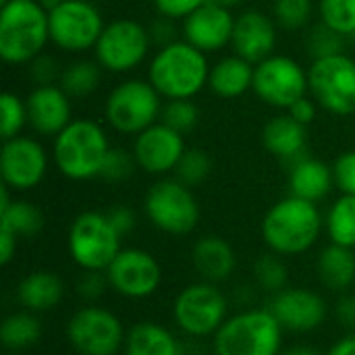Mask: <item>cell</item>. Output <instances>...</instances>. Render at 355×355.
Segmentation results:
<instances>
[{"label": "cell", "mask_w": 355, "mask_h": 355, "mask_svg": "<svg viewBox=\"0 0 355 355\" xmlns=\"http://www.w3.org/2000/svg\"><path fill=\"white\" fill-rule=\"evenodd\" d=\"M208 54L185 40L158 48L148 67V81L166 100H193L208 87Z\"/></svg>", "instance_id": "6da1fadb"}, {"label": "cell", "mask_w": 355, "mask_h": 355, "mask_svg": "<svg viewBox=\"0 0 355 355\" xmlns=\"http://www.w3.org/2000/svg\"><path fill=\"white\" fill-rule=\"evenodd\" d=\"M324 218L314 202L287 196L279 200L262 218V239L279 256L306 254L318 241Z\"/></svg>", "instance_id": "7a4b0ae2"}, {"label": "cell", "mask_w": 355, "mask_h": 355, "mask_svg": "<svg viewBox=\"0 0 355 355\" xmlns=\"http://www.w3.org/2000/svg\"><path fill=\"white\" fill-rule=\"evenodd\" d=\"M108 152L106 129L92 119H73L52 141V162L71 181L100 177Z\"/></svg>", "instance_id": "3957f363"}, {"label": "cell", "mask_w": 355, "mask_h": 355, "mask_svg": "<svg viewBox=\"0 0 355 355\" xmlns=\"http://www.w3.org/2000/svg\"><path fill=\"white\" fill-rule=\"evenodd\" d=\"M50 42L48 10L37 0H10L0 6V58L29 64Z\"/></svg>", "instance_id": "277c9868"}, {"label": "cell", "mask_w": 355, "mask_h": 355, "mask_svg": "<svg viewBox=\"0 0 355 355\" xmlns=\"http://www.w3.org/2000/svg\"><path fill=\"white\" fill-rule=\"evenodd\" d=\"M285 329L268 308L243 310L225 320L212 337L216 355H279Z\"/></svg>", "instance_id": "5b68a950"}, {"label": "cell", "mask_w": 355, "mask_h": 355, "mask_svg": "<svg viewBox=\"0 0 355 355\" xmlns=\"http://www.w3.org/2000/svg\"><path fill=\"white\" fill-rule=\"evenodd\" d=\"M162 106V96L148 79H125L106 96L104 119L121 135H139L160 121Z\"/></svg>", "instance_id": "8992f818"}, {"label": "cell", "mask_w": 355, "mask_h": 355, "mask_svg": "<svg viewBox=\"0 0 355 355\" xmlns=\"http://www.w3.org/2000/svg\"><path fill=\"white\" fill-rule=\"evenodd\" d=\"M121 239L123 237L112 227L106 212L87 210L77 214L71 223L67 245L73 262L81 270L106 272V268L123 250Z\"/></svg>", "instance_id": "52a82bcc"}, {"label": "cell", "mask_w": 355, "mask_h": 355, "mask_svg": "<svg viewBox=\"0 0 355 355\" xmlns=\"http://www.w3.org/2000/svg\"><path fill=\"white\" fill-rule=\"evenodd\" d=\"M144 212L148 220L166 235L191 233L202 216L200 204L185 183L179 179L156 181L144 198Z\"/></svg>", "instance_id": "ba28073f"}, {"label": "cell", "mask_w": 355, "mask_h": 355, "mask_svg": "<svg viewBox=\"0 0 355 355\" xmlns=\"http://www.w3.org/2000/svg\"><path fill=\"white\" fill-rule=\"evenodd\" d=\"M308 94L316 104L335 114L349 116L355 112V60L347 54H333L312 60L308 69Z\"/></svg>", "instance_id": "9c48e42d"}, {"label": "cell", "mask_w": 355, "mask_h": 355, "mask_svg": "<svg viewBox=\"0 0 355 355\" xmlns=\"http://www.w3.org/2000/svg\"><path fill=\"white\" fill-rule=\"evenodd\" d=\"M227 297L214 283L200 281L181 289L173 302V320L189 337H214L225 324Z\"/></svg>", "instance_id": "30bf717a"}, {"label": "cell", "mask_w": 355, "mask_h": 355, "mask_svg": "<svg viewBox=\"0 0 355 355\" xmlns=\"http://www.w3.org/2000/svg\"><path fill=\"white\" fill-rule=\"evenodd\" d=\"M150 48L152 37L148 27L133 19H116L106 23L94 48V56L104 71L125 75L148 58Z\"/></svg>", "instance_id": "8fae6325"}, {"label": "cell", "mask_w": 355, "mask_h": 355, "mask_svg": "<svg viewBox=\"0 0 355 355\" xmlns=\"http://www.w3.org/2000/svg\"><path fill=\"white\" fill-rule=\"evenodd\" d=\"M50 19V42L69 54H83L94 50L106 23L102 12L89 0H62Z\"/></svg>", "instance_id": "7c38bea8"}, {"label": "cell", "mask_w": 355, "mask_h": 355, "mask_svg": "<svg viewBox=\"0 0 355 355\" xmlns=\"http://www.w3.org/2000/svg\"><path fill=\"white\" fill-rule=\"evenodd\" d=\"M125 335L121 318L94 304L79 308L67 324L69 343L79 355H116L125 345Z\"/></svg>", "instance_id": "4fadbf2b"}, {"label": "cell", "mask_w": 355, "mask_h": 355, "mask_svg": "<svg viewBox=\"0 0 355 355\" xmlns=\"http://www.w3.org/2000/svg\"><path fill=\"white\" fill-rule=\"evenodd\" d=\"M252 92L264 104L287 110L293 102L308 96V71L291 56L272 54L254 64Z\"/></svg>", "instance_id": "5bb4252c"}, {"label": "cell", "mask_w": 355, "mask_h": 355, "mask_svg": "<svg viewBox=\"0 0 355 355\" xmlns=\"http://www.w3.org/2000/svg\"><path fill=\"white\" fill-rule=\"evenodd\" d=\"M48 173L46 148L29 135L4 139L0 150V179L10 191L35 189Z\"/></svg>", "instance_id": "9a60e30c"}, {"label": "cell", "mask_w": 355, "mask_h": 355, "mask_svg": "<svg viewBox=\"0 0 355 355\" xmlns=\"http://www.w3.org/2000/svg\"><path fill=\"white\" fill-rule=\"evenodd\" d=\"M108 285L114 293L127 300H146L154 295L162 283V268L158 260L139 248L121 250L106 268Z\"/></svg>", "instance_id": "2e32d148"}, {"label": "cell", "mask_w": 355, "mask_h": 355, "mask_svg": "<svg viewBox=\"0 0 355 355\" xmlns=\"http://www.w3.org/2000/svg\"><path fill=\"white\" fill-rule=\"evenodd\" d=\"M185 150L187 148L183 135L158 121L156 125L135 135L131 152L135 156L137 168H141L148 175L162 177L175 173Z\"/></svg>", "instance_id": "e0dca14e"}, {"label": "cell", "mask_w": 355, "mask_h": 355, "mask_svg": "<svg viewBox=\"0 0 355 355\" xmlns=\"http://www.w3.org/2000/svg\"><path fill=\"white\" fill-rule=\"evenodd\" d=\"M268 310L275 314L281 327L291 333H312L327 320L324 300L306 287H285L283 291L275 293Z\"/></svg>", "instance_id": "ac0fdd59"}, {"label": "cell", "mask_w": 355, "mask_h": 355, "mask_svg": "<svg viewBox=\"0 0 355 355\" xmlns=\"http://www.w3.org/2000/svg\"><path fill=\"white\" fill-rule=\"evenodd\" d=\"M235 29V17L231 8L204 2L196 12H191L187 19H183V40L202 50L204 54L218 52L227 46H231Z\"/></svg>", "instance_id": "d6986e66"}, {"label": "cell", "mask_w": 355, "mask_h": 355, "mask_svg": "<svg viewBox=\"0 0 355 355\" xmlns=\"http://www.w3.org/2000/svg\"><path fill=\"white\" fill-rule=\"evenodd\" d=\"M27 127L40 137H56L71 121V96L58 85H33L25 98Z\"/></svg>", "instance_id": "ffe728a7"}, {"label": "cell", "mask_w": 355, "mask_h": 355, "mask_svg": "<svg viewBox=\"0 0 355 355\" xmlns=\"http://www.w3.org/2000/svg\"><path fill=\"white\" fill-rule=\"evenodd\" d=\"M231 48L252 64L262 62L275 54L277 48V21L262 10H245L235 17Z\"/></svg>", "instance_id": "44dd1931"}, {"label": "cell", "mask_w": 355, "mask_h": 355, "mask_svg": "<svg viewBox=\"0 0 355 355\" xmlns=\"http://www.w3.org/2000/svg\"><path fill=\"white\" fill-rule=\"evenodd\" d=\"M191 262L196 272L208 281V283H223L227 281L235 266H237V256L233 245L218 237V235H206L200 237L191 250Z\"/></svg>", "instance_id": "7402d4cb"}, {"label": "cell", "mask_w": 355, "mask_h": 355, "mask_svg": "<svg viewBox=\"0 0 355 355\" xmlns=\"http://www.w3.org/2000/svg\"><path fill=\"white\" fill-rule=\"evenodd\" d=\"M254 85V64L239 54H229L218 58L214 64H210L208 75V89L223 98V100H235L248 94Z\"/></svg>", "instance_id": "603a6c76"}, {"label": "cell", "mask_w": 355, "mask_h": 355, "mask_svg": "<svg viewBox=\"0 0 355 355\" xmlns=\"http://www.w3.org/2000/svg\"><path fill=\"white\" fill-rule=\"evenodd\" d=\"M333 185H335L333 166H329L327 162L310 156H302L295 162H291V171H289L291 196L318 204L331 193Z\"/></svg>", "instance_id": "cb8c5ba5"}, {"label": "cell", "mask_w": 355, "mask_h": 355, "mask_svg": "<svg viewBox=\"0 0 355 355\" xmlns=\"http://www.w3.org/2000/svg\"><path fill=\"white\" fill-rule=\"evenodd\" d=\"M308 127L297 123L293 116L277 114L262 127V146L281 160L295 162L304 156L308 141Z\"/></svg>", "instance_id": "d4e9b609"}, {"label": "cell", "mask_w": 355, "mask_h": 355, "mask_svg": "<svg viewBox=\"0 0 355 355\" xmlns=\"http://www.w3.org/2000/svg\"><path fill=\"white\" fill-rule=\"evenodd\" d=\"M62 295H64V285L58 279V275L50 270H33L27 277H23V281L17 287L19 304L33 314L56 308Z\"/></svg>", "instance_id": "484cf974"}, {"label": "cell", "mask_w": 355, "mask_h": 355, "mask_svg": "<svg viewBox=\"0 0 355 355\" xmlns=\"http://www.w3.org/2000/svg\"><path fill=\"white\" fill-rule=\"evenodd\" d=\"M125 355H181L175 335L158 322H137L125 335Z\"/></svg>", "instance_id": "4316f807"}, {"label": "cell", "mask_w": 355, "mask_h": 355, "mask_svg": "<svg viewBox=\"0 0 355 355\" xmlns=\"http://www.w3.org/2000/svg\"><path fill=\"white\" fill-rule=\"evenodd\" d=\"M320 283L331 291H347L355 281V250L337 243L327 245L316 262Z\"/></svg>", "instance_id": "83f0119b"}, {"label": "cell", "mask_w": 355, "mask_h": 355, "mask_svg": "<svg viewBox=\"0 0 355 355\" xmlns=\"http://www.w3.org/2000/svg\"><path fill=\"white\" fill-rule=\"evenodd\" d=\"M40 337H42V324H40L37 316L29 310L12 312L0 324L2 347L12 354L33 347L40 341Z\"/></svg>", "instance_id": "f1b7e54d"}, {"label": "cell", "mask_w": 355, "mask_h": 355, "mask_svg": "<svg viewBox=\"0 0 355 355\" xmlns=\"http://www.w3.org/2000/svg\"><path fill=\"white\" fill-rule=\"evenodd\" d=\"M324 229L331 243L355 250V196L341 193L324 216Z\"/></svg>", "instance_id": "f546056e"}, {"label": "cell", "mask_w": 355, "mask_h": 355, "mask_svg": "<svg viewBox=\"0 0 355 355\" xmlns=\"http://www.w3.org/2000/svg\"><path fill=\"white\" fill-rule=\"evenodd\" d=\"M102 71L104 69L98 64V60L79 58L62 69L58 85L71 98H87L98 89V85L102 81Z\"/></svg>", "instance_id": "4dcf8cb0"}, {"label": "cell", "mask_w": 355, "mask_h": 355, "mask_svg": "<svg viewBox=\"0 0 355 355\" xmlns=\"http://www.w3.org/2000/svg\"><path fill=\"white\" fill-rule=\"evenodd\" d=\"M44 227V214L37 206L25 200H12L0 210V229L15 233L17 237H33Z\"/></svg>", "instance_id": "1f68e13d"}, {"label": "cell", "mask_w": 355, "mask_h": 355, "mask_svg": "<svg viewBox=\"0 0 355 355\" xmlns=\"http://www.w3.org/2000/svg\"><path fill=\"white\" fill-rule=\"evenodd\" d=\"M283 256L270 252L264 254L256 260L254 264V279L258 283V287L270 295L283 291L287 287V279H289V270L285 266V262L281 260Z\"/></svg>", "instance_id": "d6a6232c"}, {"label": "cell", "mask_w": 355, "mask_h": 355, "mask_svg": "<svg viewBox=\"0 0 355 355\" xmlns=\"http://www.w3.org/2000/svg\"><path fill=\"white\" fill-rule=\"evenodd\" d=\"M320 21L345 37L355 35V0H318Z\"/></svg>", "instance_id": "836d02e7"}, {"label": "cell", "mask_w": 355, "mask_h": 355, "mask_svg": "<svg viewBox=\"0 0 355 355\" xmlns=\"http://www.w3.org/2000/svg\"><path fill=\"white\" fill-rule=\"evenodd\" d=\"M0 135L2 139H12L21 135L27 125V104L15 92H4L0 96Z\"/></svg>", "instance_id": "e575fe53"}, {"label": "cell", "mask_w": 355, "mask_h": 355, "mask_svg": "<svg viewBox=\"0 0 355 355\" xmlns=\"http://www.w3.org/2000/svg\"><path fill=\"white\" fill-rule=\"evenodd\" d=\"M210 171H212L210 156L200 148H187L175 168V179H179L187 187H198L208 179Z\"/></svg>", "instance_id": "d590c367"}, {"label": "cell", "mask_w": 355, "mask_h": 355, "mask_svg": "<svg viewBox=\"0 0 355 355\" xmlns=\"http://www.w3.org/2000/svg\"><path fill=\"white\" fill-rule=\"evenodd\" d=\"M306 50L312 60L341 54V52H345V35H341L339 31H335L333 27H329L320 21L318 25H314L310 29V33L306 37Z\"/></svg>", "instance_id": "8d00e7d4"}, {"label": "cell", "mask_w": 355, "mask_h": 355, "mask_svg": "<svg viewBox=\"0 0 355 355\" xmlns=\"http://www.w3.org/2000/svg\"><path fill=\"white\" fill-rule=\"evenodd\" d=\"M160 123L168 125L177 133L185 135L193 131L200 123V108L193 100H168L162 106Z\"/></svg>", "instance_id": "74e56055"}, {"label": "cell", "mask_w": 355, "mask_h": 355, "mask_svg": "<svg viewBox=\"0 0 355 355\" xmlns=\"http://www.w3.org/2000/svg\"><path fill=\"white\" fill-rule=\"evenodd\" d=\"M272 12H275V21L279 27L293 31V29H302L310 21L314 12V2L312 0H275Z\"/></svg>", "instance_id": "f35d334b"}, {"label": "cell", "mask_w": 355, "mask_h": 355, "mask_svg": "<svg viewBox=\"0 0 355 355\" xmlns=\"http://www.w3.org/2000/svg\"><path fill=\"white\" fill-rule=\"evenodd\" d=\"M135 168H137V162H135L133 152H127L123 148H110L100 177L110 183H121V181H127L135 173Z\"/></svg>", "instance_id": "ab89813d"}, {"label": "cell", "mask_w": 355, "mask_h": 355, "mask_svg": "<svg viewBox=\"0 0 355 355\" xmlns=\"http://www.w3.org/2000/svg\"><path fill=\"white\" fill-rule=\"evenodd\" d=\"M27 75L35 85H54L60 81L62 69L54 56L40 54L27 64Z\"/></svg>", "instance_id": "60d3db41"}, {"label": "cell", "mask_w": 355, "mask_h": 355, "mask_svg": "<svg viewBox=\"0 0 355 355\" xmlns=\"http://www.w3.org/2000/svg\"><path fill=\"white\" fill-rule=\"evenodd\" d=\"M335 187L341 193L355 196V150L343 152L333 164Z\"/></svg>", "instance_id": "b9f144b4"}, {"label": "cell", "mask_w": 355, "mask_h": 355, "mask_svg": "<svg viewBox=\"0 0 355 355\" xmlns=\"http://www.w3.org/2000/svg\"><path fill=\"white\" fill-rule=\"evenodd\" d=\"M208 0H154V8L160 17H168L173 21H183L191 12H196Z\"/></svg>", "instance_id": "7bdbcfd3"}, {"label": "cell", "mask_w": 355, "mask_h": 355, "mask_svg": "<svg viewBox=\"0 0 355 355\" xmlns=\"http://www.w3.org/2000/svg\"><path fill=\"white\" fill-rule=\"evenodd\" d=\"M106 287H110L106 272H98V270H83V275L77 281V293L87 302L102 297Z\"/></svg>", "instance_id": "ee69618b"}, {"label": "cell", "mask_w": 355, "mask_h": 355, "mask_svg": "<svg viewBox=\"0 0 355 355\" xmlns=\"http://www.w3.org/2000/svg\"><path fill=\"white\" fill-rule=\"evenodd\" d=\"M318 104H316V100L308 94V96H304V98H300L297 102H293L285 112L289 114V116H293L297 123H302V125H312L314 121H316V116H318Z\"/></svg>", "instance_id": "f6af8a7d"}, {"label": "cell", "mask_w": 355, "mask_h": 355, "mask_svg": "<svg viewBox=\"0 0 355 355\" xmlns=\"http://www.w3.org/2000/svg\"><path fill=\"white\" fill-rule=\"evenodd\" d=\"M150 37H152V44H156L158 48L171 44L177 40V29H175V21L168 19V17H160L150 25Z\"/></svg>", "instance_id": "bcb514c9"}, {"label": "cell", "mask_w": 355, "mask_h": 355, "mask_svg": "<svg viewBox=\"0 0 355 355\" xmlns=\"http://www.w3.org/2000/svg\"><path fill=\"white\" fill-rule=\"evenodd\" d=\"M106 214H108L112 227L119 231L121 237L129 235L135 229V212L131 208H127V206H112Z\"/></svg>", "instance_id": "7dc6e473"}, {"label": "cell", "mask_w": 355, "mask_h": 355, "mask_svg": "<svg viewBox=\"0 0 355 355\" xmlns=\"http://www.w3.org/2000/svg\"><path fill=\"white\" fill-rule=\"evenodd\" d=\"M335 314H337V320L345 327V329H355V295H343L339 302H337V308H335Z\"/></svg>", "instance_id": "c3c4849f"}, {"label": "cell", "mask_w": 355, "mask_h": 355, "mask_svg": "<svg viewBox=\"0 0 355 355\" xmlns=\"http://www.w3.org/2000/svg\"><path fill=\"white\" fill-rule=\"evenodd\" d=\"M17 243H19V237L15 233L0 229V264L2 266H6L17 254Z\"/></svg>", "instance_id": "681fc988"}, {"label": "cell", "mask_w": 355, "mask_h": 355, "mask_svg": "<svg viewBox=\"0 0 355 355\" xmlns=\"http://www.w3.org/2000/svg\"><path fill=\"white\" fill-rule=\"evenodd\" d=\"M327 355H355V333L341 337Z\"/></svg>", "instance_id": "f907efd6"}, {"label": "cell", "mask_w": 355, "mask_h": 355, "mask_svg": "<svg viewBox=\"0 0 355 355\" xmlns=\"http://www.w3.org/2000/svg\"><path fill=\"white\" fill-rule=\"evenodd\" d=\"M279 355H320V352L310 345H295V347L283 349Z\"/></svg>", "instance_id": "816d5d0a"}, {"label": "cell", "mask_w": 355, "mask_h": 355, "mask_svg": "<svg viewBox=\"0 0 355 355\" xmlns=\"http://www.w3.org/2000/svg\"><path fill=\"white\" fill-rule=\"evenodd\" d=\"M37 2H40L48 12H52L56 6H60V4H62V0H37Z\"/></svg>", "instance_id": "f5cc1de1"}, {"label": "cell", "mask_w": 355, "mask_h": 355, "mask_svg": "<svg viewBox=\"0 0 355 355\" xmlns=\"http://www.w3.org/2000/svg\"><path fill=\"white\" fill-rule=\"evenodd\" d=\"M208 2H214V4H220V6H227V8H235L239 6L243 0H208Z\"/></svg>", "instance_id": "db71d44e"}, {"label": "cell", "mask_w": 355, "mask_h": 355, "mask_svg": "<svg viewBox=\"0 0 355 355\" xmlns=\"http://www.w3.org/2000/svg\"><path fill=\"white\" fill-rule=\"evenodd\" d=\"M6 2H10V0H0V6H2V4H6Z\"/></svg>", "instance_id": "11a10c76"}, {"label": "cell", "mask_w": 355, "mask_h": 355, "mask_svg": "<svg viewBox=\"0 0 355 355\" xmlns=\"http://www.w3.org/2000/svg\"><path fill=\"white\" fill-rule=\"evenodd\" d=\"M6 355H19V354H12V352H10V354H6Z\"/></svg>", "instance_id": "9f6ffc18"}]
</instances>
